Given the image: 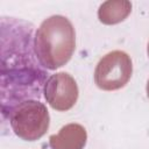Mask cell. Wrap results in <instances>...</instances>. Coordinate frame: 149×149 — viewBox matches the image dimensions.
<instances>
[{
	"mask_svg": "<svg viewBox=\"0 0 149 149\" xmlns=\"http://www.w3.org/2000/svg\"><path fill=\"white\" fill-rule=\"evenodd\" d=\"M0 101L2 120L27 100H41L48 72L34 47V26L15 17L0 20Z\"/></svg>",
	"mask_w": 149,
	"mask_h": 149,
	"instance_id": "cell-1",
	"label": "cell"
},
{
	"mask_svg": "<svg viewBox=\"0 0 149 149\" xmlns=\"http://www.w3.org/2000/svg\"><path fill=\"white\" fill-rule=\"evenodd\" d=\"M34 47L44 69L56 70L65 65L76 48V33L72 23L62 15L45 19L37 28Z\"/></svg>",
	"mask_w": 149,
	"mask_h": 149,
	"instance_id": "cell-2",
	"label": "cell"
},
{
	"mask_svg": "<svg viewBox=\"0 0 149 149\" xmlns=\"http://www.w3.org/2000/svg\"><path fill=\"white\" fill-rule=\"evenodd\" d=\"M16 136L24 141L41 139L49 128V112L41 100H27L13 108L8 115Z\"/></svg>",
	"mask_w": 149,
	"mask_h": 149,
	"instance_id": "cell-3",
	"label": "cell"
},
{
	"mask_svg": "<svg viewBox=\"0 0 149 149\" xmlns=\"http://www.w3.org/2000/svg\"><path fill=\"white\" fill-rule=\"evenodd\" d=\"M133 72L132 59L125 51L114 50L105 55L97 64L94 81L104 91H114L123 87Z\"/></svg>",
	"mask_w": 149,
	"mask_h": 149,
	"instance_id": "cell-4",
	"label": "cell"
},
{
	"mask_svg": "<svg viewBox=\"0 0 149 149\" xmlns=\"http://www.w3.org/2000/svg\"><path fill=\"white\" fill-rule=\"evenodd\" d=\"M47 102L56 111H68L78 99V86L72 76L66 72L51 74L43 88Z\"/></svg>",
	"mask_w": 149,
	"mask_h": 149,
	"instance_id": "cell-5",
	"label": "cell"
},
{
	"mask_svg": "<svg viewBox=\"0 0 149 149\" xmlns=\"http://www.w3.org/2000/svg\"><path fill=\"white\" fill-rule=\"evenodd\" d=\"M87 134L79 123H69L59 130L57 135L49 137L51 149H83L86 144Z\"/></svg>",
	"mask_w": 149,
	"mask_h": 149,
	"instance_id": "cell-6",
	"label": "cell"
},
{
	"mask_svg": "<svg viewBox=\"0 0 149 149\" xmlns=\"http://www.w3.org/2000/svg\"><path fill=\"white\" fill-rule=\"evenodd\" d=\"M132 12V3L129 1H106L99 10L98 17L105 24H116L123 21Z\"/></svg>",
	"mask_w": 149,
	"mask_h": 149,
	"instance_id": "cell-7",
	"label": "cell"
},
{
	"mask_svg": "<svg viewBox=\"0 0 149 149\" xmlns=\"http://www.w3.org/2000/svg\"><path fill=\"white\" fill-rule=\"evenodd\" d=\"M147 94H148V98H149V80L147 83Z\"/></svg>",
	"mask_w": 149,
	"mask_h": 149,
	"instance_id": "cell-8",
	"label": "cell"
},
{
	"mask_svg": "<svg viewBox=\"0 0 149 149\" xmlns=\"http://www.w3.org/2000/svg\"><path fill=\"white\" fill-rule=\"evenodd\" d=\"M148 56H149V43H148Z\"/></svg>",
	"mask_w": 149,
	"mask_h": 149,
	"instance_id": "cell-9",
	"label": "cell"
}]
</instances>
